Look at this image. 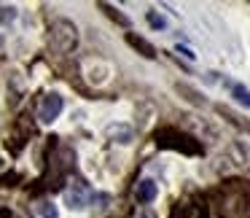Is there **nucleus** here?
<instances>
[{
  "mask_svg": "<svg viewBox=\"0 0 250 218\" xmlns=\"http://www.w3.org/2000/svg\"><path fill=\"white\" fill-rule=\"evenodd\" d=\"M49 46L57 54H70L78 46V30L70 19H57L49 30Z\"/></svg>",
  "mask_w": 250,
  "mask_h": 218,
  "instance_id": "nucleus-1",
  "label": "nucleus"
},
{
  "mask_svg": "<svg viewBox=\"0 0 250 218\" xmlns=\"http://www.w3.org/2000/svg\"><path fill=\"white\" fill-rule=\"evenodd\" d=\"M156 143H159L162 148H175V151L191 153V156L202 153V146L194 140V137H188L186 132L172 130V127H167V130H159V132H156Z\"/></svg>",
  "mask_w": 250,
  "mask_h": 218,
  "instance_id": "nucleus-2",
  "label": "nucleus"
},
{
  "mask_svg": "<svg viewBox=\"0 0 250 218\" xmlns=\"http://www.w3.org/2000/svg\"><path fill=\"white\" fill-rule=\"evenodd\" d=\"M65 202L73 210H81V207H86L89 202H92V189H89L83 180H73L65 189Z\"/></svg>",
  "mask_w": 250,
  "mask_h": 218,
  "instance_id": "nucleus-3",
  "label": "nucleus"
},
{
  "mask_svg": "<svg viewBox=\"0 0 250 218\" xmlns=\"http://www.w3.org/2000/svg\"><path fill=\"white\" fill-rule=\"evenodd\" d=\"M223 218H250V205L245 194H229V199L223 202Z\"/></svg>",
  "mask_w": 250,
  "mask_h": 218,
  "instance_id": "nucleus-4",
  "label": "nucleus"
},
{
  "mask_svg": "<svg viewBox=\"0 0 250 218\" xmlns=\"http://www.w3.org/2000/svg\"><path fill=\"white\" fill-rule=\"evenodd\" d=\"M62 105H65V103H62V97H60V94H54V92H51V94H46V97L41 100V108H38L41 121L51 124V121H54L57 116L62 113Z\"/></svg>",
  "mask_w": 250,
  "mask_h": 218,
  "instance_id": "nucleus-5",
  "label": "nucleus"
},
{
  "mask_svg": "<svg viewBox=\"0 0 250 218\" xmlns=\"http://www.w3.org/2000/svg\"><path fill=\"white\" fill-rule=\"evenodd\" d=\"M175 218H207V207L199 199H183L175 207Z\"/></svg>",
  "mask_w": 250,
  "mask_h": 218,
  "instance_id": "nucleus-6",
  "label": "nucleus"
},
{
  "mask_svg": "<svg viewBox=\"0 0 250 218\" xmlns=\"http://www.w3.org/2000/svg\"><path fill=\"white\" fill-rule=\"evenodd\" d=\"M135 196H137V202H143V205H148V202H153L156 199V183L153 180H140V183L135 186Z\"/></svg>",
  "mask_w": 250,
  "mask_h": 218,
  "instance_id": "nucleus-7",
  "label": "nucleus"
},
{
  "mask_svg": "<svg viewBox=\"0 0 250 218\" xmlns=\"http://www.w3.org/2000/svg\"><path fill=\"white\" fill-rule=\"evenodd\" d=\"M126 41H129V46H135L137 51H140L143 57H148V60H153L156 57V49H153L148 41H143L140 35H135V33H126Z\"/></svg>",
  "mask_w": 250,
  "mask_h": 218,
  "instance_id": "nucleus-8",
  "label": "nucleus"
},
{
  "mask_svg": "<svg viewBox=\"0 0 250 218\" xmlns=\"http://www.w3.org/2000/svg\"><path fill=\"white\" fill-rule=\"evenodd\" d=\"M108 137L116 143H129L132 140V127L129 124H110L108 127Z\"/></svg>",
  "mask_w": 250,
  "mask_h": 218,
  "instance_id": "nucleus-9",
  "label": "nucleus"
},
{
  "mask_svg": "<svg viewBox=\"0 0 250 218\" xmlns=\"http://www.w3.org/2000/svg\"><path fill=\"white\" fill-rule=\"evenodd\" d=\"M100 8H103V11L108 14L110 19H116V22H119V24H124V27H126V24H129V19H126L124 14H119V11H116V8H113V6H108V3H100Z\"/></svg>",
  "mask_w": 250,
  "mask_h": 218,
  "instance_id": "nucleus-10",
  "label": "nucleus"
},
{
  "mask_svg": "<svg viewBox=\"0 0 250 218\" xmlns=\"http://www.w3.org/2000/svg\"><path fill=\"white\" fill-rule=\"evenodd\" d=\"M38 216L41 218H60V213H57V207L51 205V202H41V205H38Z\"/></svg>",
  "mask_w": 250,
  "mask_h": 218,
  "instance_id": "nucleus-11",
  "label": "nucleus"
},
{
  "mask_svg": "<svg viewBox=\"0 0 250 218\" xmlns=\"http://www.w3.org/2000/svg\"><path fill=\"white\" fill-rule=\"evenodd\" d=\"M17 19V8L14 6H0V24H8Z\"/></svg>",
  "mask_w": 250,
  "mask_h": 218,
  "instance_id": "nucleus-12",
  "label": "nucleus"
},
{
  "mask_svg": "<svg viewBox=\"0 0 250 218\" xmlns=\"http://www.w3.org/2000/svg\"><path fill=\"white\" fill-rule=\"evenodd\" d=\"M231 92H234V97H237V103H242V105H248V108H250V89H245V87H239V84H237Z\"/></svg>",
  "mask_w": 250,
  "mask_h": 218,
  "instance_id": "nucleus-13",
  "label": "nucleus"
},
{
  "mask_svg": "<svg viewBox=\"0 0 250 218\" xmlns=\"http://www.w3.org/2000/svg\"><path fill=\"white\" fill-rule=\"evenodd\" d=\"M148 24H151V27H156V30H164V27H167L164 17H159L156 11H148Z\"/></svg>",
  "mask_w": 250,
  "mask_h": 218,
  "instance_id": "nucleus-14",
  "label": "nucleus"
},
{
  "mask_svg": "<svg viewBox=\"0 0 250 218\" xmlns=\"http://www.w3.org/2000/svg\"><path fill=\"white\" fill-rule=\"evenodd\" d=\"M19 175L17 173H8V175H0V189H6V186H17Z\"/></svg>",
  "mask_w": 250,
  "mask_h": 218,
  "instance_id": "nucleus-15",
  "label": "nucleus"
},
{
  "mask_svg": "<svg viewBox=\"0 0 250 218\" xmlns=\"http://www.w3.org/2000/svg\"><path fill=\"white\" fill-rule=\"evenodd\" d=\"M3 46H6V41H3V35H0V54H3Z\"/></svg>",
  "mask_w": 250,
  "mask_h": 218,
  "instance_id": "nucleus-16",
  "label": "nucleus"
},
{
  "mask_svg": "<svg viewBox=\"0 0 250 218\" xmlns=\"http://www.w3.org/2000/svg\"><path fill=\"white\" fill-rule=\"evenodd\" d=\"M0 167H3V156H0Z\"/></svg>",
  "mask_w": 250,
  "mask_h": 218,
  "instance_id": "nucleus-17",
  "label": "nucleus"
}]
</instances>
